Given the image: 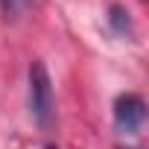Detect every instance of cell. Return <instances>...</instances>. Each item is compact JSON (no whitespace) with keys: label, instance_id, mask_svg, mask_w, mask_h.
<instances>
[{"label":"cell","instance_id":"obj_1","mask_svg":"<svg viewBox=\"0 0 149 149\" xmlns=\"http://www.w3.org/2000/svg\"><path fill=\"white\" fill-rule=\"evenodd\" d=\"M29 111L41 129H50L53 123V85L47 76V67L35 61L29 67Z\"/></svg>","mask_w":149,"mask_h":149},{"label":"cell","instance_id":"obj_2","mask_svg":"<svg viewBox=\"0 0 149 149\" xmlns=\"http://www.w3.org/2000/svg\"><path fill=\"white\" fill-rule=\"evenodd\" d=\"M146 117V102L137 94H126L114 102V123L123 134H134Z\"/></svg>","mask_w":149,"mask_h":149},{"label":"cell","instance_id":"obj_3","mask_svg":"<svg viewBox=\"0 0 149 149\" xmlns=\"http://www.w3.org/2000/svg\"><path fill=\"white\" fill-rule=\"evenodd\" d=\"M0 3H3L6 18H21V15L32 6V0H0Z\"/></svg>","mask_w":149,"mask_h":149},{"label":"cell","instance_id":"obj_4","mask_svg":"<svg viewBox=\"0 0 149 149\" xmlns=\"http://www.w3.org/2000/svg\"><path fill=\"white\" fill-rule=\"evenodd\" d=\"M50 149H56V146H50Z\"/></svg>","mask_w":149,"mask_h":149}]
</instances>
